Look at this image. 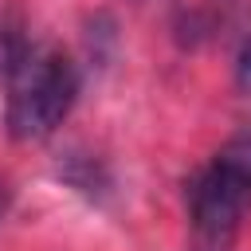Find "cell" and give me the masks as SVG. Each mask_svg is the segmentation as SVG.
<instances>
[{"mask_svg":"<svg viewBox=\"0 0 251 251\" xmlns=\"http://www.w3.org/2000/svg\"><path fill=\"white\" fill-rule=\"evenodd\" d=\"M78 67L55 47H24L8 51V129L16 141L51 137L75 98H78Z\"/></svg>","mask_w":251,"mask_h":251,"instance_id":"cell-1","label":"cell"},{"mask_svg":"<svg viewBox=\"0 0 251 251\" xmlns=\"http://www.w3.org/2000/svg\"><path fill=\"white\" fill-rule=\"evenodd\" d=\"M196 251H231L251 208V129L235 133L184 184Z\"/></svg>","mask_w":251,"mask_h":251,"instance_id":"cell-2","label":"cell"},{"mask_svg":"<svg viewBox=\"0 0 251 251\" xmlns=\"http://www.w3.org/2000/svg\"><path fill=\"white\" fill-rule=\"evenodd\" d=\"M137 4H141V0H137Z\"/></svg>","mask_w":251,"mask_h":251,"instance_id":"cell-3","label":"cell"}]
</instances>
